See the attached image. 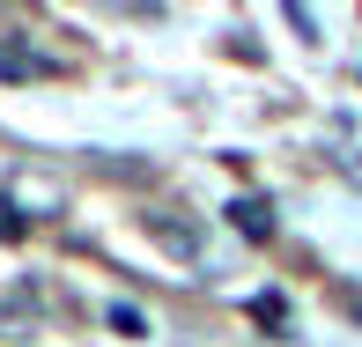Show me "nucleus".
Listing matches in <instances>:
<instances>
[{
    "label": "nucleus",
    "instance_id": "nucleus-1",
    "mask_svg": "<svg viewBox=\"0 0 362 347\" xmlns=\"http://www.w3.org/2000/svg\"><path fill=\"white\" fill-rule=\"evenodd\" d=\"M229 214H237V222H244V237H267V200H237V207H229Z\"/></svg>",
    "mask_w": 362,
    "mask_h": 347
},
{
    "label": "nucleus",
    "instance_id": "nucleus-2",
    "mask_svg": "<svg viewBox=\"0 0 362 347\" xmlns=\"http://www.w3.org/2000/svg\"><path fill=\"white\" fill-rule=\"evenodd\" d=\"M111 333H126V340H141V333H148V318H141L134 303H111Z\"/></svg>",
    "mask_w": 362,
    "mask_h": 347
},
{
    "label": "nucleus",
    "instance_id": "nucleus-3",
    "mask_svg": "<svg viewBox=\"0 0 362 347\" xmlns=\"http://www.w3.org/2000/svg\"><path fill=\"white\" fill-rule=\"evenodd\" d=\"M0 237H8V244L23 237V214H15V200H8V192H0Z\"/></svg>",
    "mask_w": 362,
    "mask_h": 347
}]
</instances>
